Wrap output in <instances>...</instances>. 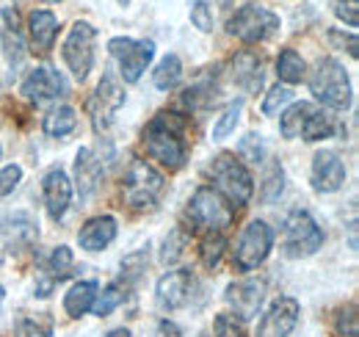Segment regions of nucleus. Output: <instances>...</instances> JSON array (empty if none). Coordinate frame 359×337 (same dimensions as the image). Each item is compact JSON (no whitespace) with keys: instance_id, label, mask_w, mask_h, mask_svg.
I'll use <instances>...</instances> for the list:
<instances>
[{"instance_id":"1","label":"nucleus","mask_w":359,"mask_h":337,"mask_svg":"<svg viewBox=\"0 0 359 337\" xmlns=\"http://www.w3.org/2000/svg\"><path fill=\"white\" fill-rule=\"evenodd\" d=\"M182 127H185V119H180L177 114H158L144 127L147 155L169 171L182 168L185 158H188V147L182 141Z\"/></svg>"},{"instance_id":"2","label":"nucleus","mask_w":359,"mask_h":337,"mask_svg":"<svg viewBox=\"0 0 359 337\" xmlns=\"http://www.w3.org/2000/svg\"><path fill=\"white\" fill-rule=\"evenodd\" d=\"M310 91L318 103H323L332 111L351 108V81L337 58H323L315 64V72L310 75Z\"/></svg>"},{"instance_id":"3","label":"nucleus","mask_w":359,"mask_h":337,"mask_svg":"<svg viewBox=\"0 0 359 337\" xmlns=\"http://www.w3.org/2000/svg\"><path fill=\"white\" fill-rule=\"evenodd\" d=\"M208 174L213 177L216 191L224 197L229 205L243 208L252 199V194H255V180H252L249 168L243 166V161H238L229 152L216 155L213 164L208 166Z\"/></svg>"},{"instance_id":"4","label":"nucleus","mask_w":359,"mask_h":337,"mask_svg":"<svg viewBox=\"0 0 359 337\" xmlns=\"http://www.w3.org/2000/svg\"><path fill=\"white\" fill-rule=\"evenodd\" d=\"M185 218L194 224V230H208V232H224L226 227L235 218V208L226 202L224 197L216 188H196L188 208H185Z\"/></svg>"},{"instance_id":"5","label":"nucleus","mask_w":359,"mask_h":337,"mask_svg":"<svg viewBox=\"0 0 359 337\" xmlns=\"http://www.w3.org/2000/svg\"><path fill=\"white\" fill-rule=\"evenodd\" d=\"M282 28L279 14H273L266 6H241L229 20H226V31L229 37H235L238 42L243 44H257L271 39L276 31Z\"/></svg>"},{"instance_id":"6","label":"nucleus","mask_w":359,"mask_h":337,"mask_svg":"<svg viewBox=\"0 0 359 337\" xmlns=\"http://www.w3.org/2000/svg\"><path fill=\"white\" fill-rule=\"evenodd\" d=\"M323 246V230L307 211H290L282 224V249L287 257H313Z\"/></svg>"},{"instance_id":"7","label":"nucleus","mask_w":359,"mask_h":337,"mask_svg":"<svg viewBox=\"0 0 359 337\" xmlns=\"http://www.w3.org/2000/svg\"><path fill=\"white\" fill-rule=\"evenodd\" d=\"M163 174L155 171L147 161H133L125 177H122V191H125V199L133 205V208H149L161 199L163 194Z\"/></svg>"},{"instance_id":"8","label":"nucleus","mask_w":359,"mask_h":337,"mask_svg":"<svg viewBox=\"0 0 359 337\" xmlns=\"http://www.w3.org/2000/svg\"><path fill=\"white\" fill-rule=\"evenodd\" d=\"M273 249V230L263 218H255L243 227L238 244H235V268L238 271H252L266 263V257Z\"/></svg>"},{"instance_id":"9","label":"nucleus","mask_w":359,"mask_h":337,"mask_svg":"<svg viewBox=\"0 0 359 337\" xmlns=\"http://www.w3.org/2000/svg\"><path fill=\"white\" fill-rule=\"evenodd\" d=\"M94 42H97V31H94V25L86 22V20H78L69 28L67 39H64V47H61L64 61H67L69 72L78 81H86L91 67H94Z\"/></svg>"},{"instance_id":"10","label":"nucleus","mask_w":359,"mask_h":337,"mask_svg":"<svg viewBox=\"0 0 359 337\" xmlns=\"http://www.w3.org/2000/svg\"><path fill=\"white\" fill-rule=\"evenodd\" d=\"M111 55L119 64V75L125 84L141 81V75L147 72L152 55H155V42L149 39H130V37H116L108 42Z\"/></svg>"},{"instance_id":"11","label":"nucleus","mask_w":359,"mask_h":337,"mask_svg":"<svg viewBox=\"0 0 359 337\" xmlns=\"http://www.w3.org/2000/svg\"><path fill=\"white\" fill-rule=\"evenodd\" d=\"M125 105V86L119 84L114 75H102V81L97 84L94 94L89 100V117L97 133H105L114 125L116 111Z\"/></svg>"},{"instance_id":"12","label":"nucleus","mask_w":359,"mask_h":337,"mask_svg":"<svg viewBox=\"0 0 359 337\" xmlns=\"http://www.w3.org/2000/svg\"><path fill=\"white\" fill-rule=\"evenodd\" d=\"M299 315H302V304L293 296H279L276 301H271L266 315L260 318L255 337H290L299 326Z\"/></svg>"},{"instance_id":"13","label":"nucleus","mask_w":359,"mask_h":337,"mask_svg":"<svg viewBox=\"0 0 359 337\" xmlns=\"http://www.w3.org/2000/svg\"><path fill=\"white\" fill-rule=\"evenodd\" d=\"M263 296H266V282L263 279H238L232 285H226L224 301L229 304L232 315L241 318V321H249L260 312V304H263Z\"/></svg>"},{"instance_id":"14","label":"nucleus","mask_w":359,"mask_h":337,"mask_svg":"<svg viewBox=\"0 0 359 337\" xmlns=\"http://www.w3.org/2000/svg\"><path fill=\"white\" fill-rule=\"evenodd\" d=\"M346 164L337 152L332 150H323L313 158V168H310V183L318 194H334L346 185Z\"/></svg>"},{"instance_id":"15","label":"nucleus","mask_w":359,"mask_h":337,"mask_svg":"<svg viewBox=\"0 0 359 337\" xmlns=\"http://www.w3.org/2000/svg\"><path fill=\"white\" fill-rule=\"evenodd\" d=\"M22 94H25V100L45 105L50 100H61L67 94V81L53 67H36L22 81Z\"/></svg>"},{"instance_id":"16","label":"nucleus","mask_w":359,"mask_h":337,"mask_svg":"<svg viewBox=\"0 0 359 337\" xmlns=\"http://www.w3.org/2000/svg\"><path fill=\"white\" fill-rule=\"evenodd\" d=\"M191 271L185 268H175V271H166L161 279H158V288H155V301H158V310L163 312H175L180 307L188 304L191 298Z\"/></svg>"},{"instance_id":"17","label":"nucleus","mask_w":359,"mask_h":337,"mask_svg":"<svg viewBox=\"0 0 359 337\" xmlns=\"http://www.w3.org/2000/svg\"><path fill=\"white\" fill-rule=\"evenodd\" d=\"M42 194H45V208L50 213L53 221H61L67 211H69V202H72V183L67 177L64 168H50L42 180Z\"/></svg>"},{"instance_id":"18","label":"nucleus","mask_w":359,"mask_h":337,"mask_svg":"<svg viewBox=\"0 0 359 337\" xmlns=\"http://www.w3.org/2000/svg\"><path fill=\"white\" fill-rule=\"evenodd\" d=\"M102 174H105V158H102V152L94 150V147H83L78 152V158H75V183H78L81 197H91L97 191Z\"/></svg>"},{"instance_id":"19","label":"nucleus","mask_w":359,"mask_h":337,"mask_svg":"<svg viewBox=\"0 0 359 337\" xmlns=\"http://www.w3.org/2000/svg\"><path fill=\"white\" fill-rule=\"evenodd\" d=\"M116 241V218L114 216H94L78 232V244L86 252H102Z\"/></svg>"},{"instance_id":"20","label":"nucleus","mask_w":359,"mask_h":337,"mask_svg":"<svg viewBox=\"0 0 359 337\" xmlns=\"http://www.w3.org/2000/svg\"><path fill=\"white\" fill-rule=\"evenodd\" d=\"M232 81L241 86L243 91L257 94L263 88V61L255 53H249V50L238 53L232 58Z\"/></svg>"},{"instance_id":"21","label":"nucleus","mask_w":359,"mask_h":337,"mask_svg":"<svg viewBox=\"0 0 359 337\" xmlns=\"http://www.w3.org/2000/svg\"><path fill=\"white\" fill-rule=\"evenodd\" d=\"M0 235L6 244H14V246H31L36 238H39V227L34 221L31 213H14V216H6L3 224H0Z\"/></svg>"},{"instance_id":"22","label":"nucleus","mask_w":359,"mask_h":337,"mask_svg":"<svg viewBox=\"0 0 359 337\" xmlns=\"http://www.w3.org/2000/svg\"><path fill=\"white\" fill-rule=\"evenodd\" d=\"M28 34H31V44L39 53H47L53 47V42H55V37H58V20H55V14L47 11V8L31 11V17H28Z\"/></svg>"},{"instance_id":"23","label":"nucleus","mask_w":359,"mask_h":337,"mask_svg":"<svg viewBox=\"0 0 359 337\" xmlns=\"http://www.w3.org/2000/svg\"><path fill=\"white\" fill-rule=\"evenodd\" d=\"M97 293H100L97 282H91V279L75 282V285L69 288V293L64 296V310H67V315H69V318H83L91 307H94Z\"/></svg>"},{"instance_id":"24","label":"nucleus","mask_w":359,"mask_h":337,"mask_svg":"<svg viewBox=\"0 0 359 337\" xmlns=\"http://www.w3.org/2000/svg\"><path fill=\"white\" fill-rule=\"evenodd\" d=\"M332 117L323 111V108H318L310 103V108H307V117H304V125H302V136L299 138H304V141H320V138H329L332 136Z\"/></svg>"},{"instance_id":"25","label":"nucleus","mask_w":359,"mask_h":337,"mask_svg":"<svg viewBox=\"0 0 359 337\" xmlns=\"http://www.w3.org/2000/svg\"><path fill=\"white\" fill-rule=\"evenodd\" d=\"M276 75H279V81H285V84H302L304 81V75H307V64H304V58L296 53V50H290V47H285L282 53H279V58H276Z\"/></svg>"},{"instance_id":"26","label":"nucleus","mask_w":359,"mask_h":337,"mask_svg":"<svg viewBox=\"0 0 359 337\" xmlns=\"http://www.w3.org/2000/svg\"><path fill=\"white\" fill-rule=\"evenodd\" d=\"M45 133L50 138H64V136H69L75 127H78V117H75V108H69V105H58V108H53L50 114L45 117Z\"/></svg>"},{"instance_id":"27","label":"nucleus","mask_w":359,"mask_h":337,"mask_svg":"<svg viewBox=\"0 0 359 337\" xmlns=\"http://www.w3.org/2000/svg\"><path fill=\"white\" fill-rule=\"evenodd\" d=\"M180 81H182V61H180V55L169 53V55H163L161 64L155 67L152 84H155V88H161V91H169V88H175Z\"/></svg>"},{"instance_id":"28","label":"nucleus","mask_w":359,"mask_h":337,"mask_svg":"<svg viewBox=\"0 0 359 337\" xmlns=\"http://www.w3.org/2000/svg\"><path fill=\"white\" fill-rule=\"evenodd\" d=\"M0 37H3V53H6L8 67H11V70H17V67L22 64V58H25V42H22V37H20L17 22H14V25H11V22H6Z\"/></svg>"},{"instance_id":"29","label":"nucleus","mask_w":359,"mask_h":337,"mask_svg":"<svg viewBox=\"0 0 359 337\" xmlns=\"http://www.w3.org/2000/svg\"><path fill=\"white\" fill-rule=\"evenodd\" d=\"M307 108H310V103H293L279 117V133H282V138H299L302 136V125H304Z\"/></svg>"},{"instance_id":"30","label":"nucleus","mask_w":359,"mask_h":337,"mask_svg":"<svg viewBox=\"0 0 359 337\" xmlns=\"http://www.w3.org/2000/svg\"><path fill=\"white\" fill-rule=\"evenodd\" d=\"M72 265H75V257H72V249L69 246H55L50 260H47V268H50V279L53 282H61L72 274Z\"/></svg>"},{"instance_id":"31","label":"nucleus","mask_w":359,"mask_h":337,"mask_svg":"<svg viewBox=\"0 0 359 337\" xmlns=\"http://www.w3.org/2000/svg\"><path fill=\"white\" fill-rule=\"evenodd\" d=\"M224 249H226V241L222 232H210L205 241H202V265L208 268V271H213V268H219V263H222V257H224Z\"/></svg>"},{"instance_id":"32","label":"nucleus","mask_w":359,"mask_h":337,"mask_svg":"<svg viewBox=\"0 0 359 337\" xmlns=\"http://www.w3.org/2000/svg\"><path fill=\"white\" fill-rule=\"evenodd\" d=\"M282 191H285V171H282L279 164H271L269 174L263 180V185H260V199L266 205H271V202H276L282 197Z\"/></svg>"},{"instance_id":"33","label":"nucleus","mask_w":359,"mask_h":337,"mask_svg":"<svg viewBox=\"0 0 359 337\" xmlns=\"http://www.w3.org/2000/svg\"><path fill=\"white\" fill-rule=\"evenodd\" d=\"M238 155L246 164H263V158H266V141H263V136L260 133H246L238 141Z\"/></svg>"},{"instance_id":"34","label":"nucleus","mask_w":359,"mask_h":337,"mask_svg":"<svg viewBox=\"0 0 359 337\" xmlns=\"http://www.w3.org/2000/svg\"><path fill=\"white\" fill-rule=\"evenodd\" d=\"M241 111H243V100L229 103L224 111H222V117H219V119H216V125H213V138H216V141L226 138V136L235 130V125L241 122Z\"/></svg>"},{"instance_id":"35","label":"nucleus","mask_w":359,"mask_h":337,"mask_svg":"<svg viewBox=\"0 0 359 337\" xmlns=\"http://www.w3.org/2000/svg\"><path fill=\"white\" fill-rule=\"evenodd\" d=\"M122 301H125V291H122V285H108L102 293H97L91 310H94V315L105 318V315H111Z\"/></svg>"},{"instance_id":"36","label":"nucleus","mask_w":359,"mask_h":337,"mask_svg":"<svg viewBox=\"0 0 359 337\" xmlns=\"http://www.w3.org/2000/svg\"><path fill=\"white\" fill-rule=\"evenodd\" d=\"M334 335L337 337H359V318H357V304L340 307L334 315Z\"/></svg>"},{"instance_id":"37","label":"nucleus","mask_w":359,"mask_h":337,"mask_svg":"<svg viewBox=\"0 0 359 337\" xmlns=\"http://www.w3.org/2000/svg\"><path fill=\"white\" fill-rule=\"evenodd\" d=\"M188 246V232L185 230H172L163 241V249H161V263L169 265V263H177L182 257V249Z\"/></svg>"},{"instance_id":"38","label":"nucleus","mask_w":359,"mask_h":337,"mask_svg":"<svg viewBox=\"0 0 359 337\" xmlns=\"http://www.w3.org/2000/svg\"><path fill=\"white\" fill-rule=\"evenodd\" d=\"M293 103V88L290 86H273L269 94H266V100H263V114L266 117H273V114H279L285 105H290Z\"/></svg>"},{"instance_id":"39","label":"nucleus","mask_w":359,"mask_h":337,"mask_svg":"<svg viewBox=\"0 0 359 337\" xmlns=\"http://www.w3.org/2000/svg\"><path fill=\"white\" fill-rule=\"evenodd\" d=\"M213 337H246V329H243V321L235 318L232 312H222L213 318Z\"/></svg>"},{"instance_id":"40","label":"nucleus","mask_w":359,"mask_h":337,"mask_svg":"<svg viewBox=\"0 0 359 337\" xmlns=\"http://www.w3.org/2000/svg\"><path fill=\"white\" fill-rule=\"evenodd\" d=\"M191 22L194 28H199L202 34H210L213 31V8H210V0H191Z\"/></svg>"},{"instance_id":"41","label":"nucleus","mask_w":359,"mask_h":337,"mask_svg":"<svg viewBox=\"0 0 359 337\" xmlns=\"http://www.w3.org/2000/svg\"><path fill=\"white\" fill-rule=\"evenodd\" d=\"M20 335L50 337L53 335V324H50V318H42V315H36V318H22V321H20Z\"/></svg>"},{"instance_id":"42","label":"nucleus","mask_w":359,"mask_h":337,"mask_svg":"<svg viewBox=\"0 0 359 337\" xmlns=\"http://www.w3.org/2000/svg\"><path fill=\"white\" fill-rule=\"evenodd\" d=\"M334 14L337 20H343L348 28L359 25V0H337L334 3Z\"/></svg>"},{"instance_id":"43","label":"nucleus","mask_w":359,"mask_h":337,"mask_svg":"<svg viewBox=\"0 0 359 337\" xmlns=\"http://www.w3.org/2000/svg\"><path fill=\"white\" fill-rule=\"evenodd\" d=\"M20 180H22V168L17 166V164L0 168V197H8L20 185Z\"/></svg>"},{"instance_id":"44","label":"nucleus","mask_w":359,"mask_h":337,"mask_svg":"<svg viewBox=\"0 0 359 337\" xmlns=\"http://www.w3.org/2000/svg\"><path fill=\"white\" fill-rule=\"evenodd\" d=\"M144 265H147V252L141 249V252H133L130 257H125L122 271H125V277H128V279H135V277L144 271Z\"/></svg>"},{"instance_id":"45","label":"nucleus","mask_w":359,"mask_h":337,"mask_svg":"<svg viewBox=\"0 0 359 337\" xmlns=\"http://www.w3.org/2000/svg\"><path fill=\"white\" fill-rule=\"evenodd\" d=\"M329 39H332V42H337L340 47H348V53H351V55H357V39H354V37H343L340 31H332V34H329Z\"/></svg>"},{"instance_id":"46","label":"nucleus","mask_w":359,"mask_h":337,"mask_svg":"<svg viewBox=\"0 0 359 337\" xmlns=\"http://www.w3.org/2000/svg\"><path fill=\"white\" fill-rule=\"evenodd\" d=\"M155 337H182V335H180V329L172 321H161L158 329H155Z\"/></svg>"},{"instance_id":"47","label":"nucleus","mask_w":359,"mask_h":337,"mask_svg":"<svg viewBox=\"0 0 359 337\" xmlns=\"http://www.w3.org/2000/svg\"><path fill=\"white\" fill-rule=\"evenodd\" d=\"M105 337H133V335H130V332L122 326V329H111V332H108Z\"/></svg>"},{"instance_id":"48","label":"nucleus","mask_w":359,"mask_h":337,"mask_svg":"<svg viewBox=\"0 0 359 337\" xmlns=\"http://www.w3.org/2000/svg\"><path fill=\"white\" fill-rule=\"evenodd\" d=\"M3 254H6V241H3V235H0V260H3Z\"/></svg>"},{"instance_id":"49","label":"nucleus","mask_w":359,"mask_h":337,"mask_svg":"<svg viewBox=\"0 0 359 337\" xmlns=\"http://www.w3.org/2000/svg\"><path fill=\"white\" fill-rule=\"evenodd\" d=\"M219 3H222L224 8H229V6H235V0H219Z\"/></svg>"},{"instance_id":"50","label":"nucleus","mask_w":359,"mask_h":337,"mask_svg":"<svg viewBox=\"0 0 359 337\" xmlns=\"http://www.w3.org/2000/svg\"><path fill=\"white\" fill-rule=\"evenodd\" d=\"M0 158H3V147H0Z\"/></svg>"},{"instance_id":"51","label":"nucleus","mask_w":359,"mask_h":337,"mask_svg":"<svg viewBox=\"0 0 359 337\" xmlns=\"http://www.w3.org/2000/svg\"><path fill=\"white\" fill-rule=\"evenodd\" d=\"M119 3H128V0H119Z\"/></svg>"}]
</instances>
